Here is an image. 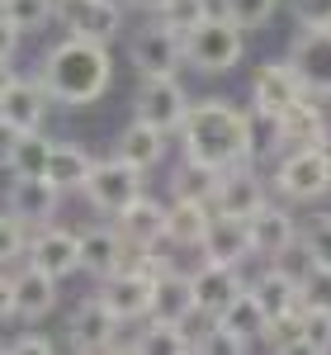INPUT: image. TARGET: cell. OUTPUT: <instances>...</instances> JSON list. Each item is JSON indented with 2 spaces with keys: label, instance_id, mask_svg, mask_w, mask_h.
Masks as SVG:
<instances>
[{
  "label": "cell",
  "instance_id": "21",
  "mask_svg": "<svg viewBox=\"0 0 331 355\" xmlns=\"http://www.w3.org/2000/svg\"><path fill=\"white\" fill-rule=\"evenodd\" d=\"M275 128H279V152H289V147H331L327 114L317 110V100H312V95H303L294 110L279 114Z\"/></svg>",
  "mask_w": 331,
  "mask_h": 355
},
{
  "label": "cell",
  "instance_id": "11",
  "mask_svg": "<svg viewBox=\"0 0 331 355\" xmlns=\"http://www.w3.org/2000/svg\"><path fill=\"white\" fill-rule=\"evenodd\" d=\"M303 95L307 90L294 71V62H265V67H256V81H251V114L256 119H279Z\"/></svg>",
  "mask_w": 331,
  "mask_h": 355
},
{
  "label": "cell",
  "instance_id": "34",
  "mask_svg": "<svg viewBox=\"0 0 331 355\" xmlns=\"http://www.w3.org/2000/svg\"><path fill=\"white\" fill-rule=\"evenodd\" d=\"M208 15H213V5H208V0H161L152 19H161L166 28H175V33L185 38V33H190L194 24H204Z\"/></svg>",
  "mask_w": 331,
  "mask_h": 355
},
{
  "label": "cell",
  "instance_id": "9",
  "mask_svg": "<svg viewBox=\"0 0 331 355\" xmlns=\"http://www.w3.org/2000/svg\"><path fill=\"white\" fill-rule=\"evenodd\" d=\"M118 327H123V322L105 308V299L90 294V299H81L71 308V318H66V346L81 351V355L114 351V346H118Z\"/></svg>",
  "mask_w": 331,
  "mask_h": 355
},
{
  "label": "cell",
  "instance_id": "10",
  "mask_svg": "<svg viewBox=\"0 0 331 355\" xmlns=\"http://www.w3.org/2000/svg\"><path fill=\"white\" fill-rule=\"evenodd\" d=\"M289 62L312 100H331V28H298L289 43Z\"/></svg>",
  "mask_w": 331,
  "mask_h": 355
},
{
  "label": "cell",
  "instance_id": "37",
  "mask_svg": "<svg viewBox=\"0 0 331 355\" xmlns=\"http://www.w3.org/2000/svg\"><path fill=\"white\" fill-rule=\"evenodd\" d=\"M256 341H247V336H237L232 327H222L218 318H213V327H199L194 331V351L199 355H247Z\"/></svg>",
  "mask_w": 331,
  "mask_h": 355
},
{
  "label": "cell",
  "instance_id": "33",
  "mask_svg": "<svg viewBox=\"0 0 331 355\" xmlns=\"http://www.w3.org/2000/svg\"><path fill=\"white\" fill-rule=\"evenodd\" d=\"M260 346L275 355H294L303 351V308H294V313H275L265 331H260Z\"/></svg>",
  "mask_w": 331,
  "mask_h": 355
},
{
  "label": "cell",
  "instance_id": "29",
  "mask_svg": "<svg viewBox=\"0 0 331 355\" xmlns=\"http://www.w3.org/2000/svg\"><path fill=\"white\" fill-rule=\"evenodd\" d=\"M133 351L142 355H190L194 351V331L185 322H156V318H142V331L133 341Z\"/></svg>",
  "mask_w": 331,
  "mask_h": 355
},
{
  "label": "cell",
  "instance_id": "32",
  "mask_svg": "<svg viewBox=\"0 0 331 355\" xmlns=\"http://www.w3.org/2000/svg\"><path fill=\"white\" fill-rule=\"evenodd\" d=\"M218 322H222V327H232L237 336H247V341H260V331H265V322H270V318H265V308L256 303V294H251V289H242V294H237V299L218 313Z\"/></svg>",
  "mask_w": 331,
  "mask_h": 355
},
{
  "label": "cell",
  "instance_id": "22",
  "mask_svg": "<svg viewBox=\"0 0 331 355\" xmlns=\"http://www.w3.org/2000/svg\"><path fill=\"white\" fill-rule=\"evenodd\" d=\"M114 227L123 232V242L133 246V251L161 246L166 242V204H156V199L138 194L128 209H118V214H114Z\"/></svg>",
  "mask_w": 331,
  "mask_h": 355
},
{
  "label": "cell",
  "instance_id": "15",
  "mask_svg": "<svg viewBox=\"0 0 331 355\" xmlns=\"http://www.w3.org/2000/svg\"><path fill=\"white\" fill-rule=\"evenodd\" d=\"M48 90L38 76H15V85L0 95V128L5 133H33L48 119Z\"/></svg>",
  "mask_w": 331,
  "mask_h": 355
},
{
  "label": "cell",
  "instance_id": "48",
  "mask_svg": "<svg viewBox=\"0 0 331 355\" xmlns=\"http://www.w3.org/2000/svg\"><path fill=\"white\" fill-rule=\"evenodd\" d=\"M0 351H5V346H0Z\"/></svg>",
  "mask_w": 331,
  "mask_h": 355
},
{
  "label": "cell",
  "instance_id": "23",
  "mask_svg": "<svg viewBox=\"0 0 331 355\" xmlns=\"http://www.w3.org/2000/svg\"><path fill=\"white\" fill-rule=\"evenodd\" d=\"M53 308H57V275L24 261L15 270V318L19 322H43Z\"/></svg>",
  "mask_w": 331,
  "mask_h": 355
},
{
  "label": "cell",
  "instance_id": "44",
  "mask_svg": "<svg viewBox=\"0 0 331 355\" xmlns=\"http://www.w3.org/2000/svg\"><path fill=\"white\" fill-rule=\"evenodd\" d=\"M19 38H24V33H19V24L0 10V62H10V57L19 53Z\"/></svg>",
  "mask_w": 331,
  "mask_h": 355
},
{
  "label": "cell",
  "instance_id": "35",
  "mask_svg": "<svg viewBox=\"0 0 331 355\" xmlns=\"http://www.w3.org/2000/svg\"><path fill=\"white\" fill-rule=\"evenodd\" d=\"M275 10H279V0H222V5H218V15H222V19H232L242 33L265 28L270 19H275Z\"/></svg>",
  "mask_w": 331,
  "mask_h": 355
},
{
  "label": "cell",
  "instance_id": "40",
  "mask_svg": "<svg viewBox=\"0 0 331 355\" xmlns=\"http://www.w3.org/2000/svg\"><path fill=\"white\" fill-rule=\"evenodd\" d=\"M303 351L307 355H331V308L303 303Z\"/></svg>",
  "mask_w": 331,
  "mask_h": 355
},
{
  "label": "cell",
  "instance_id": "39",
  "mask_svg": "<svg viewBox=\"0 0 331 355\" xmlns=\"http://www.w3.org/2000/svg\"><path fill=\"white\" fill-rule=\"evenodd\" d=\"M298 251H303L307 266H331V214L312 218L303 232H298Z\"/></svg>",
  "mask_w": 331,
  "mask_h": 355
},
{
  "label": "cell",
  "instance_id": "28",
  "mask_svg": "<svg viewBox=\"0 0 331 355\" xmlns=\"http://www.w3.org/2000/svg\"><path fill=\"white\" fill-rule=\"evenodd\" d=\"M48 157H53V137H43V128H33V133H10L0 166L10 175H48Z\"/></svg>",
  "mask_w": 331,
  "mask_h": 355
},
{
  "label": "cell",
  "instance_id": "5",
  "mask_svg": "<svg viewBox=\"0 0 331 355\" xmlns=\"http://www.w3.org/2000/svg\"><path fill=\"white\" fill-rule=\"evenodd\" d=\"M275 190L294 204H312L331 190V147H289L275 162Z\"/></svg>",
  "mask_w": 331,
  "mask_h": 355
},
{
  "label": "cell",
  "instance_id": "17",
  "mask_svg": "<svg viewBox=\"0 0 331 355\" xmlns=\"http://www.w3.org/2000/svg\"><path fill=\"white\" fill-rule=\"evenodd\" d=\"M270 199H265V180H260V171L251 162H237L222 171L218 180V194H213V209L218 214H232V218H251V214H260Z\"/></svg>",
  "mask_w": 331,
  "mask_h": 355
},
{
  "label": "cell",
  "instance_id": "42",
  "mask_svg": "<svg viewBox=\"0 0 331 355\" xmlns=\"http://www.w3.org/2000/svg\"><path fill=\"white\" fill-rule=\"evenodd\" d=\"M298 28H331V0H289Z\"/></svg>",
  "mask_w": 331,
  "mask_h": 355
},
{
  "label": "cell",
  "instance_id": "12",
  "mask_svg": "<svg viewBox=\"0 0 331 355\" xmlns=\"http://www.w3.org/2000/svg\"><path fill=\"white\" fill-rule=\"evenodd\" d=\"M57 19L76 38L114 43L123 33V0H57Z\"/></svg>",
  "mask_w": 331,
  "mask_h": 355
},
{
  "label": "cell",
  "instance_id": "26",
  "mask_svg": "<svg viewBox=\"0 0 331 355\" xmlns=\"http://www.w3.org/2000/svg\"><path fill=\"white\" fill-rule=\"evenodd\" d=\"M204 256L242 266L251 256V218H232V214H218V209H213L208 237H204Z\"/></svg>",
  "mask_w": 331,
  "mask_h": 355
},
{
  "label": "cell",
  "instance_id": "41",
  "mask_svg": "<svg viewBox=\"0 0 331 355\" xmlns=\"http://www.w3.org/2000/svg\"><path fill=\"white\" fill-rule=\"evenodd\" d=\"M298 289H303V303L331 308V266H307V270L298 275Z\"/></svg>",
  "mask_w": 331,
  "mask_h": 355
},
{
  "label": "cell",
  "instance_id": "4",
  "mask_svg": "<svg viewBox=\"0 0 331 355\" xmlns=\"http://www.w3.org/2000/svg\"><path fill=\"white\" fill-rule=\"evenodd\" d=\"M81 194H85V204H90L95 214L114 218V214L128 209L138 194H147V171L133 166V162H123V157H105V162L90 166Z\"/></svg>",
  "mask_w": 331,
  "mask_h": 355
},
{
  "label": "cell",
  "instance_id": "45",
  "mask_svg": "<svg viewBox=\"0 0 331 355\" xmlns=\"http://www.w3.org/2000/svg\"><path fill=\"white\" fill-rule=\"evenodd\" d=\"M15 318V275L0 270V322H10Z\"/></svg>",
  "mask_w": 331,
  "mask_h": 355
},
{
  "label": "cell",
  "instance_id": "43",
  "mask_svg": "<svg viewBox=\"0 0 331 355\" xmlns=\"http://www.w3.org/2000/svg\"><path fill=\"white\" fill-rule=\"evenodd\" d=\"M5 351H15V355H53L57 341H53V336H43V331H19Z\"/></svg>",
  "mask_w": 331,
  "mask_h": 355
},
{
  "label": "cell",
  "instance_id": "30",
  "mask_svg": "<svg viewBox=\"0 0 331 355\" xmlns=\"http://www.w3.org/2000/svg\"><path fill=\"white\" fill-rule=\"evenodd\" d=\"M90 166H95V157L85 152L81 142H53V157H48V180H53L62 194H71V190H81V185H85Z\"/></svg>",
  "mask_w": 331,
  "mask_h": 355
},
{
  "label": "cell",
  "instance_id": "31",
  "mask_svg": "<svg viewBox=\"0 0 331 355\" xmlns=\"http://www.w3.org/2000/svg\"><path fill=\"white\" fill-rule=\"evenodd\" d=\"M218 180H222L218 166L194 162V157H180L175 175H170V199H204V204H213V194H218Z\"/></svg>",
  "mask_w": 331,
  "mask_h": 355
},
{
  "label": "cell",
  "instance_id": "16",
  "mask_svg": "<svg viewBox=\"0 0 331 355\" xmlns=\"http://www.w3.org/2000/svg\"><path fill=\"white\" fill-rule=\"evenodd\" d=\"M5 209L15 218H24L28 227H43V223H57L62 190H57L48 175H15L10 190H5Z\"/></svg>",
  "mask_w": 331,
  "mask_h": 355
},
{
  "label": "cell",
  "instance_id": "2",
  "mask_svg": "<svg viewBox=\"0 0 331 355\" xmlns=\"http://www.w3.org/2000/svg\"><path fill=\"white\" fill-rule=\"evenodd\" d=\"M180 152L194 162H208L227 171L237 162H251L256 152V128H251V114H242L227 100H199L190 105L185 123H180Z\"/></svg>",
  "mask_w": 331,
  "mask_h": 355
},
{
  "label": "cell",
  "instance_id": "14",
  "mask_svg": "<svg viewBox=\"0 0 331 355\" xmlns=\"http://www.w3.org/2000/svg\"><path fill=\"white\" fill-rule=\"evenodd\" d=\"M190 284H194V303H199V318H218L227 303L237 299L242 289H247V279L242 270L232 266V261H213V256H204L199 266L190 270Z\"/></svg>",
  "mask_w": 331,
  "mask_h": 355
},
{
  "label": "cell",
  "instance_id": "18",
  "mask_svg": "<svg viewBox=\"0 0 331 355\" xmlns=\"http://www.w3.org/2000/svg\"><path fill=\"white\" fill-rule=\"evenodd\" d=\"M298 223L289 209H279V204H265L260 214H251V256H260V261H284L294 246H298Z\"/></svg>",
  "mask_w": 331,
  "mask_h": 355
},
{
  "label": "cell",
  "instance_id": "19",
  "mask_svg": "<svg viewBox=\"0 0 331 355\" xmlns=\"http://www.w3.org/2000/svg\"><path fill=\"white\" fill-rule=\"evenodd\" d=\"M133 261V246L123 242V232L109 223H95V227H85L81 232V270L95 275V279H105V275L123 270Z\"/></svg>",
  "mask_w": 331,
  "mask_h": 355
},
{
  "label": "cell",
  "instance_id": "49",
  "mask_svg": "<svg viewBox=\"0 0 331 355\" xmlns=\"http://www.w3.org/2000/svg\"><path fill=\"white\" fill-rule=\"evenodd\" d=\"M0 5H5V0H0Z\"/></svg>",
  "mask_w": 331,
  "mask_h": 355
},
{
  "label": "cell",
  "instance_id": "7",
  "mask_svg": "<svg viewBox=\"0 0 331 355\" xmlns=\"http://www.w3.org/2000/svg\"><path fill=\"white\" fill-rule=\"evenodd\" d=\"M190 105H194V100L185 95L180 76H142L138 95H133V119L152 123V128H161V133H180V123H185Z\"/></svg>",
  "mask_w": 331,
  "mask_h": 355
},
{
  "label": "cell",
  "instance_id": "36",
  "mask_svg": "<svg viewBox=\"0 0 331 355\" xmlns=\"http://www.w3.org/2000/svg\"><path fill=\"white\" fill-rule=\"evenodd\" d=\"M28 227L24 218H15L10 209H0V270H10V266H19L28 256Z\"/></svg>",
  "mask_w": 331,
  "mask_h": 355
},
{
  "label": "cell",
  "instance_id": "47",
  "mask_svg": "<svg viewBox=\"0 0 331 355\" xmlns=\"http://www.w3.org/2000/svg\"><path fill=\"white\" fill-rule=\"evenodd\" d=\"M123 5H133V10H142V15H156L161 0H123Z\"/></svg>",
  "mask_w": 331,
  "mask_h": 355
},
{
  "label": "cell",
  "instance_id": "3",
  "mask_svg": "<svg viewBox=\"0 0 331 355\" xmlns=\"http://www.w3.org/2000/svg\"><path fill=\"white\" fill-rule=\"evenodd\" d=\"M247 53V33L222 19V15H208L204 24H194L185 33V67H194L199 76H222L232 71Z\"/></svg>",
  "mask_w": 331,
  "mask_h": 355
},
{
  "label": "cell",
  "instance_id": "24",
  "mask_svg": "<svg viewBox=\"0 0 331 355\" xmlns=\"http://www.w3.org/2000/svg\"><path fill=\"white\" fill-rule=\"evenodd\" d=\"M199 313V303H194V284L185 270H161L156 275V284H152V313L147 318H156V322H185L190 327V318Z\"/></svg>",
  "mask_w": 331,
  "mask_h": 355
},
{
  "label": "cell",
  "instance_id": "6",
  "mask_svg": "<svg viewBox=\"0 0 331 355\" xmlns=\"http://www.w3.org/2000/svg\"><path fill=\"white\" fill-rule=\"evenodd\" d=\"M128 62L138 76H175L185 67V38L166 28L161 19H152L128 33Z\"/></svg>",
  "mask_w": 331,
  "mask_h": 355
},
{
  "label": "cell",
  "instance_id": "27",
  "mask_svg": "<svg viewBox=\"0 0 331 355\" xmlns=\"http://www.w3.org/2000/svg\"><path fill=\"white\" fill-rule=\"evenodd\" d=\"M114 157L142 166V171H152V166L166 162V133L152 128V123H142V119H133V123H123L118 137H114Z\"/></svg>",
  "mask_w": 331,
  "mask_h": 355
},
{
  "label": "cell",
  "instance_id": "1",
  "mask_svg": "<svg viewBox=\"0 0 331 355\" xmlns=\"http://www.w3.org/2000/svg\"><path fill=\"white\" fill-rule=\"evenodd\" d=\"M48 100L53 105H66V110H85L95 100H105V90L114 81V57H109V43H90V38H76L66 33L62 43H53L38 71H33Z\"/></svg>",
  "mask_w": 331,
  "mask_h": 355
},
{
  "label": "cell",
  "instance_id": "25",
  "mask_svg": "<svg viewBox=\"0 0 331 355\" xmlns=\"http://www.w3.org/2000/svg\"><path fill=\"white\" fill-rule=\"evenodd\" d=\"M256 303L265 308V318H275V313H294V308H303V289H298V275H289L284 266H265V270L256 275V284H247Z\"/></svg>",
  "mask_w": 331,
  "mask_h": 355
},
{
  "label": "cell",
  "instance_id": "13",
  "mask_svg": "<svg viewBox=\"0 0 331 355\" xmlns=\"http://www.w3.org/2000/svg\"><path fill=\"white\" fill-rule=\"evenodd\" d=\"M28 266H38V270L57 275V279H66V275L81 270V232H71V227H57V223H43V227H33L28 232Z\"/></svg>",
  "mask_w": 331,
  "mask_h": 355
},
{
  "label": "cell",
  "instance_id": "8",
  "mask_svg": "<svg viewBox=\"0 0 331 355\" xmlns=\"http://www.w3.org/2000/svg\"><path fill=\"white\" fill-rule=\"evenodd\" d=\"M152 284H156V275L142 270L138 261H128L123 270L100 279V299H105V308L118 322H142L152 313Z\"/></svg>",
  "mask_w": 331,
  "mask_h": 355
},
{
  "label": "cell",
  "instance_id": "38",
  "mask_svg": "<svg viewBox=\"0 0 331 355\" xmlns=\"http://www.w3.org/2000/svg\"><path fill=\"white\" fill-rule=\"evenodd\" d=\"M0 10L19 24V33H38L57 19V0H5Z\"/></svg>",
  "mask_w": 331,
  "mask_h": 355
},
{
  "label": "cell",
  "instance_id": "20",
  "mask_svg": "<svg viewBox=\"0 0 331 355\" xmlns=\"http://www.w3.org/2000/svg\"><path fill=\"white\" fill-rule=\"evenodd\" d=\"M208 223H213V204H204V199H170V204H166V242L161 246L204 251Z\"/></svg>",
  "mask_w": 331,
  "mask_h": 355
},
{
  "label": "cell",
  "instance_id": "46",
  "mask_svg": "<svg viewBox=\"0 0 331 355\" xmlns=\"http://www.w3.org/2000/svg\"><path fill=\"white\" fill-rule=\"evenodd\" d=\"M10 85H15V67H10V62H0V95H5Z\"/></svg>",
  "mask_w": 331,
  "mask_h": 355
}]
</instances>
